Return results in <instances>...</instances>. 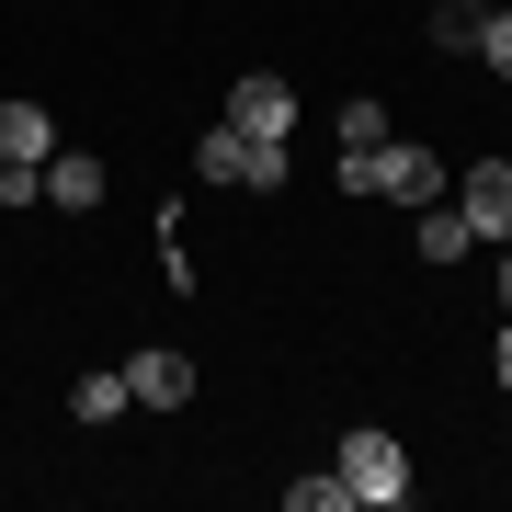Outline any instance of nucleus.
Instances as JSON below:
<instances>
[{
    "instance_id": "39448f33",
    "label": "nucleus",
    "mask_w": 512,
    "mask_h": 512,
    "mask_svg": "<svg viewBox=\"0 0 512 512\" xmlns=\"http://www.w3.org/2000/svg\"><path fill=\"white\" fill-rule=\"evenodd\" d=\"M456 217H467V239H512V160H478V171H467Z\"/></svg>"
},
{
    "instance_id": "20e7f679",
    "label": "nucleus",
    "mask_w": 512,
    "mask_h": 512,
    "mask_svg": "<svg viewBox=\"0 0 512 512\" xmlns=\"http://www.w3.org/2000/svg\"><path fill=\"white\" fill-rule=\"evenodd\" d=\"M126 399H137V410H183V399H194V365H183L171 342H148V353H126Z\"/></svg>"
},
{
    "instance_id": "2eb2a0df",
    "label": "nucleus",
    "mask_w": 512,
    "mask_h": 512,
    "mask_svg": "<svg viewBox=\"0 0 512 512\" xmlns=\"http://www.w3.org/2000/svg\"><path fill=\"white\" fill-rule=\"evenodd\" d=\"M501 319H512V251H501Z\"/></svg>"
},
{
    "instance_id": "9b49d317",
    "label": "nucleus",
    "mask_w": 512,
    "mask_h": 512,
    "mask_svg": "<svg viewBox=\"0 0 512 512\" xmlns=\"http://www.w3.org/2000/svg\"><path fill=\"white\" fill-rule=\"evenodd\" d=\"M478 12H490V0H444V12H433V46L467 57V46H478Z\"/></svg>"
},
{
    "instance_id": "4468645a",
    "label": "nucleus",
    "mask_w": 512,
    "mask_h": 512,
    "mask_svg": "<svg viewBox=\"0 0 512 512\" xmlns=\"http://www.w3.org/2000/svg\"><path fill=\"white\" fill-rule=\"evenodd\" d=\"M376 137H399V126H387V103L353 92V103H342V148H376Z\"/></svg>"
},
{
    "instance_id": "f8f14e48",
    "label": "nucleus",
    "mask_w": 512,
    "mask_h": 512,
    "mask_svg": "<svg viewBox=\"0 0 512 512\" xmlns=\"http://www.w3.org/2000/svg\"><path fill=\"white\" fill-rule=\"evenodd\" d=\"M285 512H353V490H342V467H330V478H296V490H285Z\"/></svg>"
},
{
    "instance_id": "dca6fc26",
    "label": "nucleus",
    "mask_w": 512,
    "mask_h": 512,
    "mask_svg": "<svg viewBox=\"0 0 512 512\" xmlns=\"http://www.w3.org/2000/svg\"><path fill=\"white\" fill-rule=\"evenodd\" d=\"M501 387H512V319H501Z\"/></svg>"
},
{
    "instance_id": "9d476101",
    "label": "nucleus",
    "mask_w": 512,
    "mask_h": 512,
    "mask_svg": "<svg viewBox=\"0 0 512 512\" xmlns=\"http://www.w3.org/2000/svg\"><path fill=\"white\" fill-rule=\"evenodd\" d=\"M69 410H80V421H114V410H137V399H126V365H114V376H80V387H69Z\"/></svg>"
},
{
    "instance_id": "0eeeda50",
    "label": "nucleus",
    "mask_w": 512,
    "mask_h": 512,
    "mask_svg": "<svg viewBox=\"0 0 512 512\" xmlns=\"http://www.w3.org/2000/svg\"><path fill=\"white\" fill-rule=\"evenodd\" d=\"M46 205H103V160L92 148H46Z\"/></svg>"
},
{
    "instance_id": "423d86ee",
    "label": "nucleus",
    "mask_w": 512,
    "mask_h": 512,
    "mask_svg": "<svg viewBox=\"0 0 512 512\" xmlns=\"http://www.w3.org/2000/svg\"><path fill=\"white\" fill-rule=\"evenodd\" d=\"M228 126H251V137H285L296 126V92H285V69H251L228 92Z\"/></svg>"
},
{
    "instance_id": "7ed1b4c3",
    "label": "nucleus",
    "mask_w": 512,
    "mask_h": 512,
    "mask_svg": "<svg viewBox=\"0 0 512 512\" xmlns=\"http://www.w3.org/2000/svg\"><path fill=\"white\" fill-rule=\"evenodd\" d=\"M194 171H205V183H239V194H274L285 183V137H251V126L217 114V126L194 137Z\"/></svg>"
},
{
    "instance_id": "f257e3e1",
    "label": "nucleus",
    "mask_w": 512,
    "mask_h": 512,
    "mask_svg": "<svg viewBox=\"0 0 512 512\" xmlns=\"http://www.w3.org/2000/svg\"><path fill=\"white\" fill-rule=\"evenodd\" d=\"M342 194H387V205H433L444 194V160L421 137H376V148H342Z\"/></svg>"
},
{
    "instance_id": "1a4fd4ad",
    "label": "nucleus",
    "mask_w": 512,
    "mask_h": 512,
    "mask_svg": "<svg viewBox=\"0 0 512 512\" xmlns=\"http://www.w3.org/2000/svg\"><path fill=\"white\" fill-rule=\"evenodd\" d=\"M478 239H467V217L456 205H421V262H467Z\"/></svg>"
},
{
    "instance_id": "6e6552de",
    "label": "nucleus",
    "mask_w": 512,
    "mask_h": 512,
    "mask_svg": "<svg viewBox=\"0 0 512 512\" xmlns=\"http://www.w3.org/2000/svg\"><path fill=\"white\" fill-rule=\"evenodd\" d=\"M46 148H57V126L35 103H0V160H23V171H46Z\"/></svg>"
},
{
    "instance_id": "ddd939ff",
    "label": "nucleus",
    "mask_w": 512,
    "mask_h": 512,
    "mask_svg": "<svg viewBox=\"0 0 512 512\" xmlns=\"http://www.w3.org/2000/svg\"><path fill=\"white\" fill-rule=\"evenodd\" d=\"M467 57H478V69H501V80H512V12H478V46H467Z\"/></svg>"
},
{
    "instance_id": "f03ea898",
    "label": "nucleus",
    "mask_w": 512,
    "mask_h": 512,
    "mask_svg": "<svg viewBox=\"0 0 512 512\" xmlns=\"http://www.w3.org/2000/svg\"><path fill=\"white\" fill-rule=\"evenodd\" d=\"M330 467H342L353 512H399V501H410V444L376 433V421H365V433H342V456H330Z\"/></svg>"
}]
</instances>
